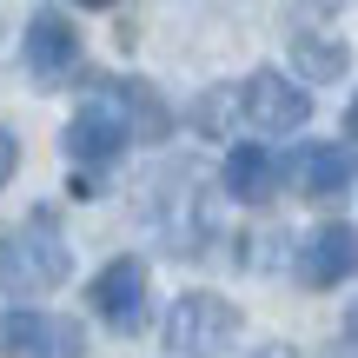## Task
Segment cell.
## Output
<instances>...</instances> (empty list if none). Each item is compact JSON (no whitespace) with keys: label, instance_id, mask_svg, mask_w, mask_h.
<instances>
[{"label":"cell","instance_id":"obj_17","mask_svg":"<svg viewBox=\"0 0 358 358\" xmlns=\"http://www.w3.org/2000/svg\"><path fill=\"white\" fill-rule=\"evenodd\" d=\"M252 358H299L292 345H266V352H252Z\"/></svg>","mask_w":358,"mask_h":358},{"label":"cell","instance_id":"obj_3","mask_svg":"<svg viewBox=\"0 0 358 358\" xmlns=\"http://www.w3.org/2000/svg\"><path fill=\"white\" fill-rule=\"evenodd\" d=\"M127 140H133V127H127V113L113 106V93L93 80V93L80 100V113L66 120V133H60V146H66V159L80 166V179L87 173H100V166H113L120 153H127Z\"/></svg>","mask_w":358,"mask_h":358},{"label":"cell","instance_id":"obj_8","mask_svg":"<svg viewBox=\"0 0 358 358\" xmlns=\"http://www.w3.org/2000/svg\"><path fill=\"white\" fill-rule=\"evenodd\" d=\"M87 299H93V312H100L113 332H140L146 325V259H133V252L106 259V266L93 272Z\"/></svg>","mask_w":358,"mask_h":358},{"label":"cell","instance_id":"obj_12","mask_svg":"<svg viewBox=\"0 0 358 358\" xmlns=\"http://www.w3.org/2000/svg\"><path fill=\"white\" fill-rule=\"evenodd\" d=\"M106 93H113V106L127 113V127H133V140H166V127H173V113H166V100H159L146 80H100Z\"/></svg>","mask_w":358,"mask_h":358},{"label":"cell","instance_id":"obj_11","mask_svg":"<svg viewBox=\"0 0 358 358\" xmlns=\"http://www.w3.org/2000/svg\"><path fill=\"white\" fill-rule=\"evenodd\" d=\"M352 179H358V153L345 140H325V146L299 153V192L306 199H338V192H352Z\"/></svg>","mask_w":358,"mask_h":358},{"label":"cell","instance_id":"obj_1","mask_svg":"<svg viewBox=\"0 0 358 358\" xmlns=\"http://www.w3.org/2000/svg\"><path fill=\"white\" fill-rule=\"evenodd\" d=\"M146 226L159 232V245H166L173 259H199L206 245H213L219 213H213V192H206V179H199L192 159H179V166L146 179Z\"/></svg>","mask_w":358,"mask_h":358},{"label":"cell","instance_id":"obj_15","mask_svg":"<svg viewBox=\"0 0 358 358\" xmlns=\"http://www.w3.org/2000/svg\"><path fill=\"white\" fill-rule=\"evenodd\" d=\"M345 352L358 358V299H352V312H345Z\"/></svg>","mask_w":358,"mask_h":358},{"label":"cell","instance_id":"obj_16","mask_svg":"<svg viewBox=\"0 0 358 358\" xmlns=\"http://www.w3.org/2000/svg\"><path fill=\"white\" fill-rule=\"evenodd\" d=\"M345 140H358V100L345 106Z\"/></svg>","mask_w":358,"mask_h":358},{"label":"cell","instance_id":"obj_4","mask_svg":"<svg viewBox=\"0 0 358 358\" xmlns=\"http://www.w3.org/2000/svg\"><path fill=\"white\" fill-rule=\"evenodd\" d=\"M239 338V306L219 292H179L166 312V352L179 358H219Z\"/></svg>","mask_w":358,"mask_h":358},{"label":"cell","instance_id":"obj_5","mask_svg":"<svg viewBox=\"0 0 358 358\" xmlns=\"http://www.w3.org/2000/svg\"><path fill=\"white\" fill-rule=\"evenodd\" d=\"M239 120L259 133V140H279V133H299L312 120V93L299 87V80H285L279 66H259V73L239 80Z\"/></svg>","mask_w":358,"mask_h":358},{"label":"cell","instance_id":"obj_6","mask_svg":"<svg viewBox=\"0 0 358 358\" xmlns=\"http://www.w3.org/2000/svg\"><path fill=\"white\" fill-rule=\"evenodd\" d=\"M87 352V325L66 312L13 306L0 312V358H80Z\"/></svg>","mask_w":358,"mask_h":358},{"label":"cell","instance_id":"obj_13","mask_svg":"<svg viewBox=\"0 0 358 358\" xmlns=\"http://www.w3.org/2000/svg\"><path fill=\"white\" fill-rule=\"evenodd\" d=\"M292 66H299V80H338L352 66V47L338 34H292Z\"/></svg>","mask_w":358,"mask_h":358},{"label":"cell","instance_id":"obj_7","mask_svg":"<svg viewBox=\"0 0 358 358\" xmlns=\"http://www.w3.org/2000/svg\"><path fill=\"white\" fill-rule=\"evenodd\" d=\"M292 272L306 292H332V285H345L358 272V226H345V219H332V226L306 232L292 252Z\"/></svg>","mask_w":358,"mask_h":358},{"label":"cell","instance_id":"obj_14","mask_svg":"<svg viewBox=\"0 0 358 358\" xmlns=\"http://www.w3.org/2000/svg\"><path fill=\"white\" fill-rule=\"evenodd\" d=\"M13 166H20V140H13V133L0 127V186L13 179Z\"/></svg>","mask_w":358,"mask_h":358},{"label":"cell","instance_id":"obj_9","mask_svg":"<svg viewBox=\"0 0 358 358\" xmlns=\"http://www.w3.org/2000/svg\"><path fill=\"white\" fill-rule=\"evenodd\" d=\"M73 66H80V27H73V13L40 7L34 20H27V73H34L40 87H60Z\"/></svg>","mask_w":358,"mask_h":358},{"label":"cell","instance_id":"obj_2","mask_svg":"<svg viewBox=\"0 0 358 358\" xmlns=\"http://www.w3.org/2000/svg\"><path fill=\"white\" fill-rule=\"evenodd\" d=\"M66 272H73V245L60 239L47 206H34L27 226L0 239V292H60Z\"/></svg>","mask_w":358,"mask_h":358},{"label":"cell","instance_id":"obj_10","mask_svg":"<svg viewBox=\"0 0 358 358\" xmlns=\"http://www.w3.org/2000/svg\"><path fill=\"white\" fill-rule=\"evenodd\" d=\"M279 179H285V159L272 153L266 140H239L226 153V166H219V186H226L239 206H266L272 192H279Z\"/></svg>","mask_w":358,"mask_h":358}]
</instances>
